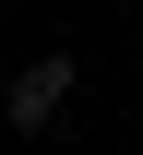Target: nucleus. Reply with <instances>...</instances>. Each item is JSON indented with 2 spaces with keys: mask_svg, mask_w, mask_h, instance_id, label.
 <instances>
[{
  "mask_svg": "<svg viewBox=\"0 0 143 155\" xmlns=\"http://www.w3.org/2000/svg\"><path fill=\"white\" fill-rule=\"evenodd\" d=\"M72 107V60L48 48V60H24L12 84H0V119H12V131H48V119Z\"/></svg>",
  "mask_w": 143,
  "mask_h": 155,
  "instance_id": "obj_1",
  "label": "nucleus"
}]
</instances>
